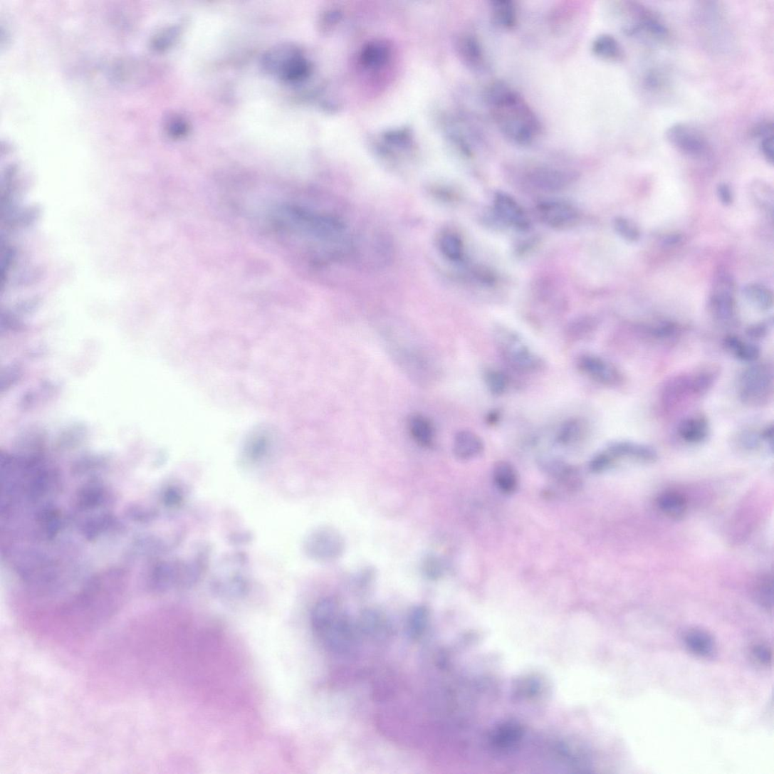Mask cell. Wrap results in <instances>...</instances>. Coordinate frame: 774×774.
<instances>
[{
  "instance_id": "obj_44",
  "label": "cell",
  "mask_w": 774,
  "mask_h": 774,
  "mask_svg": "<svg viewBox=\"0 0 774 774\" xmlns=\"http://www.w3.org/2000/svg\"><path fill=\"white\" fill-rule=\"evenodd\" d=\"M754 657L761 664L768 665L772 659L770 649L763 644L756 645L753 650Z\"/></svg>"
},
{
  "instance_id": "obj_50",
  "label": "cell",
  "mask_w": 774,
  "mask_h": 774,
  "mask_svg": "<svg viewBox=\"0 0 774 774\" xmlns=\"http://www.w3.org/2000/svg\"><path fill=\"white\" fill-rule=\"evenodd\" d=\"M760 436L761 440H763L764 441H766L767 444H769L770 447H772V446H773V424H770V425L766 427L763 429V432L760 433Z\"/></svg>"
},
{
  "instance_id": "obj_52",
  "label": "cell",
  "mask_w": 774,
  "mask_h": 774,
  "mask_svg": "<svg viewBox=\"0 0 774 774\" xmlns=\"http://www.w3.org/2000/svg\"><path fill=\"white\" fill-rule=\"evenodd\" d=\"M680 239H681V238H680L679 236H677V235L671 236L669 237L666 239V243L668 244H669V245L676 244L677 242H679L680 241Z\"/></svg>"
},
{
  "instance_id": "obj_15",
  "label": "cell",
  "mask_w": 774,
  "mask_h": 774,
  "mask_svg": "<svg viewBox=\"0 0 774 774\" xmlns=\"http://www.w3.org/2000/svg\"><path fill=\"white\" fill-rule=\"evenodd\" d=\"M459 55L463 63L475 70L485 69L486 59L482 43L477 36L471 33L460 35L456 41Z\"/></svg>"
},
{
  "instance_id": "obj_42",
  "label": "cell",
  "mask_w": 774,
  "mask_h": 774,
  "mask_svg": "<svg viewBox=\"0 0 774 774\" xmlns=\"http://www.w3.org/2000/svg\"><path fill=\"white\" fill-rule=\"evenodd\" d=\"M769 325L765 323H760L753 325L746 330V335L748 338L752 339L759 340L765 338L769 333Z\"/></svg>"
},
{
  "instance_id": "obj_3",
  "label": "cell",
  "mask_w": 774,
  "mask_h": 774,
  "mask_svg": "<svg viewBox=\"0 0 774 774\" xmlns=\"http://www.w3.org/2000/svg\"><path fill=\"white\" fill-rule=\"evenodd\" d=\"M311 623L315 634L330 652L349 655L359 647L358 625L342 612L335 597L318 602L312 612Z\"/></svg>"
},
{
  "instance_id": "obj_18",
  "label": "cell",
  "mask_w": 774,
  "mask_h": 774,
  "mask_svg": "<svg viewBox=\"0 0 774 774\" xmlns=\"http://www.w3.org/2000/svg\"><path fill=\"white\" fill-rule=\"evenodd\" d=\"M482 439L476 434L463 429L454 437L453 453L461 461H470L481 456L484 451Z\"/></svg>"
},
{
  "instance_id": "obj_27",
  "label": "cell",
  "mask_w": 774,
  "mask_h": 774,
  "mask_svg": "<svg viewBox=\"0 0 774 774\" xmlns=\"http://www.w3.org/2000/svg\"><path fill=\"white\" fill-rule=\"evenodd\" d=\"M684 643L691 652L697 656L708 657L714 654L713 639L705 632L692 630L684 636Z\"/></svg>"
},
{
  "instance_id": "obj_23",
  "label": "cell",
  "mask_w": 774,
  "mask_h": 774,
  "mask_svg": "<svg viewBox=\"0 0 774 774\" xmlns=\"http://www.w3.org/2000/svg\"><path fill=\"white\" fill-rule=\"evenodd\" d=\"M593 53L598 58L611 61H620L623 57V49L619 41L608 33L597 36L592 46Z\"/></svg>"
},
{
  "instance_id": "obj_6",
  "label": "cell",
  "mask_w": 774,
  "mask_h": 774,
  "mask_svg": "<svg viewBox=\"0 0 774 774\" xmlns=\"http://www.w3.org/2000/svg\"><path fill=\"white\" fill-rule=\"evenodd\" d=\"M495 338L503 357L514 370L534 372L543 367V360L526 345L518 335L508 329H499Z\"/></svg>"
},
{
  "instance_id": "obj_40",
  "label": "cell",
  "mask_w": 774,
  "mask_h": 774,
  "mask_svg": "<svg viewBox=\"0 0 774 774\" xmlns=\"http://www.w3.org/2000/svg\"><path fill=\"white\" fill-rule=\"evenodd\" d=\"M614 460L607 451L600 452L590 462L589 468L594 473L603 472L608 469Z\"/></svg>"
},
{
  "instance_id": "obj_17",
  "label": "cell",
  "mask_w": 774,
  "mask_h": 774,
  "mask_svg": "<svg viewBox=\"0 0 774 774\" xmlns=\"http://www.w3.org/2000/svg\"><path fill=\"white\" fill-rule=\"evenodd\" d=\"M407 429L412 439L417 446L431 449L434 446L436 429L431 419L420 413L408 417Z\"/></svg>"
},
{
  "instance_id": "obj_32",
  "label": "cell",
  "mask_w": 774,
  "mask_h": 774,
  "mask_svg": "<svg viewBox=\"0 0 774 774\" xmlns=\"http://www.w3.org/2000/svg\"><path fill=\"white\" fill-rule=\"evenodd\" d=\"M429 622V611L423 606L414 607L409 613L407 622L409 635L416 640L424 634Z\"/></svg>"
},
{
  "instance_id": "obj_12",
  "label": "cell",
  "mask_w": 774,
  "mask_h": 774,
  "mask_svg": "<svg viewBox=\"0 0 774 774\" xmlns=\"http://www.w3.org/2000/svg\"><path fill=\"white\" fill-rule=\"evenodd\" d=\"M494 211L501 223L520 231L529 230L531 222L520 204L510 194L498 192L495 194Z\"/></svg>"
},
{
  "instance_id": "obj_49",
  "label": "cell",
  "mask_w": 774,
  "mask_h": 774,
  "mask_svg": "<svg viewBox=\"0 0 774 774\" xmlns=\"http://www.w3.org/2000/svg\"><path fill=\"white\" fill-rule=\"evenodd\" d=\"M340 19V12L336 10H330L326 12L323 17V26H333Z\"/></svg>"
},
{
  "instance_id": "obj_35",
  "label": "cell",
  "mask_w": 774,
  "mask_h": 774,
  "mask_svg": "<svg viewBox=\"0 0 774 774\" xmlns=\"http://www.w3.org/2000/svg\"><path fill=\"white\" fill-rule=\"evenodd\" d=\"M594 319L589 316L577 318L568 326V335L572 339L580 340L592 334L595 328Z\"/></svg>"
},
{
  "instance_id": "obj_39",
  "label": "cell",
  "mask_w": 774,
  "mask_h": 774,
  "mask_svg": "<svg viewBox=\"0 0 774 774\" xmlns=\"http://www.w3.org/2000/svg\"><path fill=\"white\" fill-rule=\"evenodd\" d=\"M614 228L618 234L629 241H636L640 239V232L629 220L618 217L614 221Z\"/></svg>"
},
{
  "instance_id": "obj_7",
  "label": "cell",
  "mask_w": 774,
  "mask_h": 774,
  "mask_svg": "<svg viewBox=\"0 0 774 774\" xmlns=\"http://www.w3.org/2000/svg\"><path fill=\"white\" fill-rule=\"evenodd\" d=\"M307 555L318 561H331L338 559L344 550L342 535L331 528H320L312 532L305 540Z\"/></svg>"
},
{
  "instance_id": "obj_8",
  "label": "cell",
  "mask_w": 774,
  "mask_h": 774,
  "mask_svg": "<svg viewBox=\"0 0 774 774\" xmlns=\"http://www.w3.org/2000/svg\"><path fill=\"white\" fill-rule=\"evenodd\" d=\"M578 178L574 172L550 166H537L526 172L525 179L540 191L555 192L568 188Z\"/></svg>"
},
{
  "instance_id": "obj_24",
  "label": "cell",
  "mask_w": 774,
  "mask_h": 774,
  "mask_svg": "<svg viewBox=\"0 0 774 774\" xmlns=\"http://www.w3.org/2000/svg\"><path fill=\"white\" fill-rule=\"evenodd\" d=\"M493 480L502 493L511 495L518 486V473L508 462L498 461L493 469Z\"/></svg>"
},
{
  "instance_id": "obj_19",
  "label": "cell",
  "mask_w": 774,
  "mask_h": 774,
  "mask_svg": "<svg viewBox=\"0 0 774 774\" xmlns=\"http://www.w3.org/2000/svg\"><path fill=\"white\" fill-rule=\"evenodd\" d=\"M678 434L687 444H700L709 434V424L706 417L702 415L688 417L679 423Z\"/></svg>"
},
{
  "instance_id": "obj_45",
  "label": "cell",
  "mask_w": 774,
  "mask_h": 774,
  "mask_svg": "<svg viewBox=\"0 0 774 774\" xmlns=\"http://www.w3.org/2000/svg\"><path fill=\"white\" fill-rule=\"evenodd\" d=\"M425 572L429 578L436 579L441 574V565L436 558L429 559L425 563Z\"/></svg>"
},
{
  "instance_id": "obj_47",
  "label": "cell",
  "mask_w": 774,
  "mask_h": 774,
  "mask_svg": "<svg viewBox=\"0 0 774 774\" xmlns=\"http://www.w3.org/2000/svg\"><path fill=\"white\" fill-rule=\"evenodd\" d=\"M718 194L723 204L729 205L732 202V194L727 184H720L718 187Z\"/></svg>"
},
{
  "instance_id": "obj_21",
  "label": "cell",
  "mask_w": 774,
  "mask_h": 774,
  "mask_svg": "<svg viewBox=\"0 0 774 774\" xmlns=\"http://www.w3.org/2000/svg\"><path fill=\"white\" fill-rule=\"evenodd\" d=\"M357 625L360 632L373 638H385L391 631L385 617L375 610H365L361 614Z\"/></svg>"
},
{
  "instance_id": "obj_20",
  "label": "cell",
  "mask_w": 774,
  "mask_h": 774,
  "mask_svg": "<svg viewBox=\"0 0 774 774\" xmlns=\"http://www.w3.org/2000/svg\"><path fill=\"white\" fill-rule=\"evenodd\" d=\"M490 11L498 27L511 31L518 26V9L512 0H493L490 3Z\"/></svg>"
},
{
  "instance_id": "obj_33",
  "label": "cell",
  "mask_w": 774,
  "mask_h": 774,
  "mask_svg": "<svg viewBox=\"0 0 774 774\" xmlns=\"http://www.w3.org/2000/svg\"><path fill=\"white\" fill-rule=\"evenodd\" d=\"M439 245L442 253H444L449 260L458 262L463 259V242L456 233H445L440 239Z\"/></svg>"
},
{
  "instance_id": "obj_43",
  "label": "cell",
  "mask_w": 774,
  "mask_h": 774,
  "mask_svg": "<svg viewBox=\"0 0 774 774\" xmlns=\"http://www.w3.org/2000/svg\"><path fill=\"white\" fill-rule=\"evenodd\" d=\"M773 140L774 137L773 135V136H769L765 138L761 139L760 142V152L767 159V162L770 164H773Z\"/></svg>"
},
{
  "instance_id": "obj_41",
  "label": "cell",
  "mask_w": 774,
  "mask_h": 774,
  "mask_svg": "<svg viewBox=\"0 0 774 774\" xmlns=\"http://www.w3.org/2000/svg\"><path fill=\"white\" fill-rule=\"evenodd\" d=\"M752 136L755 138L763 139L773 135V124L772 121L763 120L758 122L752 130Z\"/></svg>"
},
{
  "instance_id": "obj_51",
  "label": "cell",
  "mask_w": 774,
  "mask_h": 774,
  "mask_svg": "<svg viewBox=\"0 0 774 774\" xmlns=\"http://www.w3.org/2000/svg\"><path fill=\"white\" fill-rule=\"evenodd\" d=\"M500 417L501 414L498 411H491L487 414L486 422L488 424L494 425L498 422Z\"/></svg>"
},
{
  "instance_id": "obj_37",
  "label": "cell",
  "mask_w": 774,
  "mask_h": 774,
  "mask_svg": "<svg viewBox=\"0 0 774 774\" xmlns=\"http://www.w3.org/2000/svg\"><path fill=\"white\" fill-rule=\"evenodd\" d=\"M166 130L170 137L182 139L189 133V122L180 115H172L166 122Z\"/></svg>"
},
{
  "instance_id": "obj_4",
  "label": "cell",
  "mask_w": 774,
  "mask_h": 774,
  "mask_svg": "<svg viewBox=\"0 0 774 774\" xmlns=\"http://www.w3.org/2000/svg\"><path fill=\"white\" fill-rule=\"evenodd\" d=\"M718 376V368L707 365L671 378L661 390L663 405L672 410L690 400L703 397L714 386Z\"/></svg>"
},
{
  "instance_id": "obj_31",
  "label": "cell",
  "mask_w": 774,
  "mask_h": 774,
  "mask_svg": "<svg viewBox=\"0 0 774 774\" xmlns=\"http://www.w3.org/2000/svg\"><path fill=\"white\" fill-rule=\"evenodd\" d=\"M746 298L760 310L768 311L773 305L772 292L765 287L751 284L744 288Z\"/></svg>"
},
{
  "instance_id": "obj_25",
  "label": "cell",
  "mask_w": 774,
  "mask_h": 774,
  "mask_svg": "<svg viewBox=\"0 0 774 774\" xmlns=\"http://www.w3.org/2000/svg\"><path fill=\"white\" fill-rule=\"evenodd\" d=\"M657 503L662 513L674 519L683 518L687 509L686 498L676 491H665L658 498Z\"/></svg>"
},
{
  "instance_id": "obj_29",
  "label": "cell",
  "mask_w": 774,
  "mask_h": 774,
  "mask_svg": "<svg viewBox=\"0 0 774 774\" xmlns=\"http://www.w3.org/2000/svg\"><path fill=\"white\" fill-rule=\"evenodd\" d=\"M312 71L309 61L303 56L295 58L292 63L281 71L278 78L287 83H299L308 78Z\"/></svg>"
},
{
  "instance_id": "obj_14",
  "label": "cell",
  "mask_w": 774,
  "mask_h": 774,
  "mask_svg": "<svg viewBox=\"0 0 774 774\" xmlns=\"http://www.w3.org/2000/svg\"><path fill=\"white\" fill-rule=\"evenodd\" d=\"M302 55L300 49L296 45L290 43H280L270 48L263 55L262 66L265 71L278 77L281 71L295 58Z\"/></svg>"
},
{
  "instance_id": "obj_2",
  "label": "cell",
  "mask_w": 774,
  "mask_h": 774,
  "mask_svg": "<svg viewBox=\"0 0 774 774\" xmlns=\"http://www.w3.org/2000/svg\"><path fill=\"white\" fill-rule=\"evenodd\" d=\"M391 357L412 382L422 387L433 385L440 376L436 356L419 337L405 331L387 330L383 336Z\"/></svg>"
},
{
  "instance_id": "obj_46",
  "label": "cell",
  "mask_w": 774,
  "mask_h": 774,
  "mask_svg": "<svg viewBox=\"0 0 774 774\" xmlns=\"http://www.w3.org/2000/svg\"><path fill=\"white\" fill-rule=\"evenodd\" d=\"M760 436L752 432L743 433L741 436L742 445L746 449H756L760 445Z\"/></svg>"
},
{
  "instance_id": "obj_16",
  "label": "cell",
  "mask_w": 774,
  "mask_h": 774,
  "mask_svg": "<svg viewBox=\"0 0 774 774\" xmlns=\"http://www.w3.org/2000/svg\"><path fill=\"white\" fill-rule=\"evenodd\" d=\"M606 451L614 461L627 458L644 462H654L657 459V453L652 447L629 441L612 442Z\"/></svg>"
},
{
  "instance_id": "obj_34",
  "label": "cell",
  "mask_w": 774,
  "mask_h": 774,
  "mask_svg": "<svg viewBox=\"0 0 774 774\" xmlns=\"http://www.w3.org/2000/svg\"><path fill=\"white\" fill-rule=\"evenodd\" d=\"M483 378L488 389L495 396L503 395L509 387V377L500 370H488L483 374Z\"/></svg>"
},
{
  "instance_id": "obj_22",
  "label": "cell",
  "mask_w": 774,
  "mask_h": 774,
  "mask_svg": "<svg viewBox=\"0 0 774 774\" xmlns=\"http://www.w3.org/2000/svg\"><path fill=\"white\" fill-rule=\"evenodd\" d=\"M723 346L737 360L747 363H755L760 357V349L755 344L743 341L740 338L729 335L723 340Z\"/></svg>"
},
{
  "instance_id": "obj_11",
  "label": "cell",
  "mask_w": 774,
  "mask_h": 774,
  "mask_svg": "<svg viewBox=\"0 0 774 774\" xmlns=\"http://www.w3.org/2000/svg\"><path fill=\"white\" fill-rule=\"evenodd\" d=\"M577 365L583 374L602 385L617 387L624 382V376L618 368L597 355L584 354Z\"/></svg>"
},
{
  "instance_id": "obj_48",
  "label": "cell",
  "mask_w": 774,
  "mask_h": 774,
  "mask_svg": "<svg viewBox=\"0 0 774 774\" xmlns=\"http://www.w3.org/2000/svg\"><path fill=\"white\" fill-rule=\"evenodd\" d=\"M661 83V79L657 72L652 71L648 73L645 79V84L647 88L655 90L659 87Z\"/></svg>"
},
{
  "instance_id": "obj_38",
  "label": "cell",
  "mask_w": 774,
  "mask_h": 774,
  "mask_svg": "<svg viewBox=\"0 0 774 774\" xmlns=\"http://www.w3.org/2000/svg\"><path fill=\"white\" fill-rule=\"evenodd\" d=\"M756 597L763 607H772V579L769 575L761 577L755 585Z\"/></svg>"
},
{
  "instance_id": "obj_13",
  "label": "cell",
  "mask_w": 774,
  "mask_h": 774,
  "mask_svg": "<svg viewBox=\"0 0 774 774\" xmlns=\"http://www.w3.org/2000/svg\"><path fill=\"white\" fill-rule=\"evenodd\" d=\"M733 286L726 278L719 281L718 289L710 300V311L715 320L723 325H731L736 316Z\"/></svg>"
},
{
  "instance_id": "obj_26",
  "label": "cell",
  "mask_w": 774,
  "mask_h": 774,
  "mask_svg": "<svg viewBox=\"0 0 774 774\" xmlns=\"http://www.w3.org/2000/svg\"><path fill=\"white\" fill-rule=\"evenodd\" d=\"M390 56V48L382 41L367 44L362 49L360 60L362 64L368 68H377L385 66Z\"/></svg>"
},
{
  "instance_id": "obj_1",
  "label": "cell",
  "mask_w": 774,
  "mask_h": 774,
  "mask_svg": "<svg viewBox=\"0 0 774 774\" xmlns=\"http://www.w3.org/2000/svg\"><path fill=\"white\" fill-rule=\"evenodd\" d=\"M485 101L500 132L513 144L531 145L542 133L538 117L523 95L505 81L491 83Z\"/></svg>"
},
{
  "instance_id": "obj_9",
  "label": "cell",
  "mask_w": 774,
  "mask_h": 774,
  "mask_svg": "<svg viewBox=\"0 0 774 774\" xmlns=\"http://www.w3.org/2000/svg\"><path fill=\"white\" fill-rule=\"evenodd\" d=\"M666 137L669 142L685 155L701 157L708 152V145L704 135L686 122H677L671 126Z\"/></svg>"
},
{
  "instance_id": "obj_10",
  "label": "cell",
  "mask_w": 774,
  "mask_h": 774,
  "mask_svg": "<svg viewBox=\"0 0 774 774\" xmlns=\"http://www.w3.org/2000/svg\"><path fill=\"white\" fill-rule=\"evenodd\" d=\"M538 217L548 226L556 229L570 228L578 224L580 214L572 204L561 200H544L536 206Z\"/></svg>"
},
{
  "instance_id": "obj_36",
  "label": "cell",
  "mask_w": 774,
  "mask_h": 774,
  "mask_svg": "<svg viewBox=\"0 0 774 774\" xmlns=\"http://www.w3.org/2000/svg\"><path fill=\"white\" fill-rule=\"evenodd\" d=\"M178 27H169L158 32L153 38L152 46L156 51H162L170 47L179 35Z\"/></svg>"
},
{
  "instance_id": "obj_5",
  "label": "cell",
  "mask_w": 774,
  "mask_h": 774,
  "mask_svg": "<svg viewBox=\"0 0 774 774\" xmlns=\"http://www.w3.org/2000/svg\"><path fill=\"white\" fill-rule=\"evenodd\" d=\"M741 400L748 407H763L773 396V371L768 363H755L744 370L739 378Z\"/></svg>"
},
{
  "instance_id": "obj_30",
  "label": "cell",
  "mask_w": 774,
  "mask_h": 774,
  "mask_svg": "<svg viewBox=\"0 0 774 774\" xmlns=\"http://www.w3.org/2000/svg\"><path fill=\"white\" fill-rule=\"evenodd\" d=\"M115 67L117 70L115 69L113 73L116 80L120 83L127 82L130 84L132 82V84H136L137 80L140 82L142 80V73H145L142 68L145 66L140 61L139 63L135 60H126L120 61Z\"/></svg>"
},
{
  "instance_id": "obj_28",
  "label": "cell",
  "mask_w": 774,
  "mask_h": 774,
  "mask_svg": "<svg viewBox=\"0 0 774 774\" xmlns=\"http://www.w3.org/2000/svg\"><path fill=\"white\" fill-rule=\"evenodd\" d=\"M584 423L578 419H571L562 424L556 434L558 444L570 446L580 441L585 434Z\"/></svg>"
}]
</instances>
